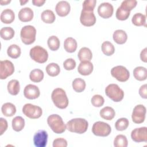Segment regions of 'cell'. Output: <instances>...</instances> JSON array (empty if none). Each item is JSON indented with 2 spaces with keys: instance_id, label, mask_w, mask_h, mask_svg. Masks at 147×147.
<instances>
[{
  "instance_id": "cell-9",
  "label": "cell",
  "mask_w": 147,
  "mask_h": 147,
  "mask_svg": "<svg viewBox=\"0 0 147 147\" xmlns=\"http://www.w3.org/2000/svg\"><path fill=\"white\" fill-rule=\"evenodd\" d=\"M111 74L112 76L121 82L127 81L130 76L129 71L122 65H117L113 67L111 70Z\"/></svg>"
},
{
  "instance_id": "cell-12",
  "label": "cell",
  "mask_w": 147,
  "mask_h": 147,
  "mask_svg": "<svg viewBox=\"0 0 147 147\" xmlns=\"http://www.w3.org/2000/svg\"><path fill=\"white\" fill-rule=\"evenodd\" d=\"M80 21L82 25L86 26H91L96 22V17L94 11L82 9L81 11Z\"/></svg>"
},
{
  "instance_id": "cell-26",
  "label": "cell",
  "mask_w": 147,
  "mask_h": 147,
  "mask_svg": "<svg viewBox=\"0 0 147 147\" xmlns=\"http://www.w3.org/2000/svg\"><path fill=\"white\" fill-rule=\"evenodd\" d=\"M64 48L67 52L72 53L77 48V42L74 38L68 37L64 42Z\"/></svg>"
},
{
  "instance_id": "cell-3",
  "label": "cell",
  "mask_w": 147,
  "mask_h": 147,
  "mask_svg": "<svg viewBox=\"0 0 147 147\" xmlns=\"http://www.w3.org/2000/svg\"><path fill=\"white\" fill-rule=\"evenodd\" d=\"M47 122L52 131L57 134L63 133L67 129L62 118L57 114L50 115L47 118Z\"/></svg>"
},
{
  "instance_id": "cell-25",
  "label": "cell",
  "mask_w": 147,
  "mask_h": 147,
  "mask_svg": "<svg viewBox=\"0 0 147 147\" xmlns=\"http://www.w3.org/2000/svg\"><path fill=\"white\" fill-rule=\"evenodd\" d=\"M99 114L100 117L106 120H111L115 115L114 110L109 106H106L102 109Z\"/></svg>"
},
{
  "instance_id": "cell-8",
  "label": "cell",
  "mask_w": 147,
  "mask_h": 147,
  "mask_svg": "<svg viewBox=\"0 0 147 147\" xmlns=\"http://www.w3.org/2000/svg\"><path fill=\"white\" fill-rule=\"evenodd\" d=\"M22 112L25 116L30 119L38 118L42 114V110L40 107L31 103L25 104L22 107Z\"/></svg>"
},
{
  "instance_id": "cell-44",
  "label": "cell",
  "mask_w": 147,
  "mask_h": 147,
  "mask_svg": "<svg viewBox=\"0 0 147 147\" xmlns=\"http://www.w3.org/2000/svg\"><path fill=\"white\" fill-rule=\"evenodd\" d=\"M63 67L64 69L68 71L74 69L76 67V61L72 58L66 59L63 63Z\"/></svg>"
},
{
  "instance_id": "cell-45",
  "label": "cell",
  "mask_w": 147,
  "mask_h": 147,
  "mask_svg": "<svg viewBox=\"0 0 147 147\" xmlns=\"http://www.w3.org/2000/svg\"><path fill=\"white\" fill-rule=\"evenodd\" d=\"M53 147H66L67 146V141L63 138H58L54 140L53 142Z\"/></svg>"
},
{
  "instance_id": "cell-29",
  "label": "cell",
  "mask_w": 147,
  "mask_h": 147,
  "mask_svg": "<svg viewBox=\"0 0 147 147\" xmlns=\"http://www.w3.org/2000/svg\"><path fill=\"white\" fill-rule=\"evenodd\" d=\"M41 18L43 22L47 24L53 23L56 18L54 13L51 10H44L41 14Z\"/></svg>"
},
{
  "instance_id": "cell-17",
  "label": "cell",
  "mask_w": 147,
  "mask_h": 147,
  "mask_svg": "<svg viewBox=\"0 0 147 147\" xmlns=\"http://www.w3.org/2000/svg\"><path fill=\"white\" fill-rule=\"evenodd\" d=\"M71 9L69 3L65 1H59L56 5L55 10L56 13L60 17H64L67 16Z\"/></svg>"
},
{
  "instance_id": "cell-48",
  "label": "cell",
  "mask_w": 147,
  "mask_h": 147,
  "mask_svg": "<svg viewBox=\"0 0 147 147\" xmlns=\"http://www.w3.org/2000/svg\"><path fill=\"white\" fill-rule=\"evenodd\" d=\"M140 58L142 61H144L145 63H146L147 61V48H145L141 52Z\"/></svg>"
},
{
  "instance_id": "cell-42",
  "label": "cell",
  "mask_w": 147,
  "mask_h": 147,
  "mask_svg": "<svg viewBox=\"0 0 147 147\" xmlns=\"http://www.w3.org/2000/svg\"><path fill=\"white\" fill-rule=\"evenodd\" d=\"M91 103L95 107H100L103 106L105 102L103 97L100 95H95L91 98Z\"/></svg>"
},
{
  "instance_id": "cell-16",
  "label": "cell",
  "mask_w": 147,
  "mask_h": 147,
  "mask_svg": "<svg viewBox=\"0 0 147 147\" xmlns=\"http://www.w3.org/2000/svg\"><path fill=\"white\" fill-rule=\"evenodd\" d=\"M40 94V90L37 86L33 84H28L24 90V96L29 99H34L37 98Z\"/></svg>"
},
{
  "instance_id": "cell-23",
  "label": "cell",
  "mask_w": 147,
  "mask_h": 147,
  "mask_svg": "<svg viewBox=\"0 0 147 147\" xmlns=\"http://www.w3.org/2000/svg\"><path fill=\"white\" fill-rule=\"evenodd\" d=\"M133 75L139 81L145 80L147 78V70L144 67H137L133 70Z\"/></svg>"
},
{
  "instance_id": "cell-14",
  "label": "cell",
  "mask_w": 147,
  "mask_h": 147,
  "mask_svg": "<svg viewBox=\"0 0 147 147\" xmlns=\"http://www.w3.org/2000/svg\"><path fill=\"white\" fill-rule=\"evenodd\" d=\"M48 133L45 130L37 131L33 137L34 145L36 147H45L47 144Z\"/></svg>"
},
{
  "instance_id": "cell-5",
  "label": "cell",
  "mask_w": 147,
  "mask_h": 147,
  "mask_svg": "<svg viewBox=\"0 0 147 147\" xmlns=\"http://www.w3.org/2000/svg\"><path fill=\"white\" fill-rule=\"evenodd\" d=\"M36 30L33 26L26 25L21 30L20 36L22 42L26 45H30L36 40Z\"/></svg>"
},
{
  "instance_id": "cell-18",
  "label": "cell",
  "mask_w": 147,
  "mask_h": 147,
  "mask_svg": "<svg viewBox=\"0 0 147 147\" xmlns=\"http://www.w3.org/2000/svg\"><path fill=\"white\" fill-rule=\"evenodd\" d=\"M93 68V64L90 61H83L79 64L78 68V71L82 75L87 76L92 73Z\"/></svg>"
},
{
  "instance_id": "cell-1",
  "label": "cell",
  "mask_w": 147,
  "mask_h": 147,
  "mask_svg": "<svg viewBox=\"0 0 147 147\" xmlns=\"http://www.w3.org/2000/svg\"><path fill=\"white\" fill-rule=\"evenodd\" d=\"M88 122L84 118H74L67 122L66 127L71 132L78 134L85 133L88 128Z\"/></svg>"
},
{
  "instance_id": "cell-2",
  "label": "cell",
  "mask_w": 147,
  "mask_h": 147,
  "mask_svg": "<svg viewBox=\"0 0 147 147\" xmlns=\"http://www.w3.org/2000/svg\"><path fill=\"white\" fill-rule=\"evenodd\" d=\"M51 98L54 105L60 109H65L68 105V99L65 91L61 88H56L52 92Z\"/></svg>"
},
{
  "instance_id": "cell-28",
  "label": "cell",
  "mask_w": 147,
  "mask_h": 147,
  "mask_svg": "<svg viewBox=\"0 0 147 147\" xmlns=\"http://www.w3.org/2000/svg\"><path fill=\"white\" fill-rule=\"evenodd\" d=\"M11 125L14 130L16 131H20L24 127L25 120L22 117L17 116L13 119Z\"/></svg>"
},
{
  "instance_id": "cell-39",
  "label": "cell",
  "mask_w": 147,
  "mask_h": 147,
  "mask_svg": "<svg viewBox=\"0 0 147 147\" xmlns=\"http://www.w3.org/2000/svg\"><path fill=\"white\" fill-rule=\"evenodd\" d=\"M129 124V120L126 118H121L118 119L115 123V129L118 131H122L124 130H126Z\"/></svg>"
},
{
  "instance_id": "cell-30",
  "label": "cell",
  "mask_w": 147,
  "mask_h": 147,
  "mask_svg": "<svg viewBox=\"0 0 147 147\" xmlns=\"http://www.w3.org/2000/svg\"><path fill=\"white\" fill-rule=\"evenodd\" d=\"M131 22L136 26H146V16L141 13H136L131 18Z\"/></svg>"
},
{
  "instance_id": "cell-13",
  "label": "cell",
  "mask_w": 147,
  "mask_h": 147,
  "mask_svg": "<svg viewBox=\"0 0 147 147\" xmlns=\"http://www.w3.org/2000/svg\"><path fill=\"white\" fill-rule=\"evenodd\" d=\"M131 139L136 142L147 141V127L136 128L131 133Z\"/></svg>"
},
{
  "instance_id": "cell-11",
  "label": "cell",
  "mask_w": 147,
  "mask_h": 147,
  "mask_svg": "<svg viewBox=\"0 0 147 147\" xmlns=\"http://www.w3.org/2000/svg\"><path fill=\"white\" fill-rule=\"evenodd\" d=\"M146 107L142 105H138L133 109L131 118L135 123H141L144 122L145 118Z\"/></svg>"
},
{
  "instance_id": "cell-7",
  "label": "cell",
  "mask_w": 147,
  "mask_h": 147,
  "mask_svg": "<svg viewBox=\"0 0 147 147\" xmlns=\"http://www.w3.org/2000/svg\"><path fill=\"white\" fill-rule=\"evenodd\" d=\"M111 131L110 126L108 123L102 121L95 122L92 127V133L96 136L106 137L110 134Z\"/></svg>"
},
{
  "instance_id": "cell-47",
  "label": "cell",
  "mask_w": 147,
  "mask_h": 147,
  "mask_svg": "<svg viewBox=\"0 0 147 147\" xmlns=\"http://www.w3.org/2000/svg\"><path fill=\"white\" fill-rule=\"evenodd\" d=\"M139 94L142 98H147V90L146 84L141 86V87L139 89Z\"/></svg>"
},
{
  "instance_id": "cell-21",
  "label": "cell",
  "mask_w": 147,
  "mask_h": 147,
  "mask_svg": "<svg viewBox=\"0 0 147 147\" xmlns=\"http://www.w3.org/2000/svg\"><path fill=\"white\" fill-rule=\"evenodd\" d=\"M114 41L118 44H123L126 42L127 39L126 33L121 29L116 30L113 35Z\"/></svg>"
},
{
  "instance_id": "cell-24",
  "label": "cell",
  "mask_w": 147,
  "mask_h": 147,
  "mask_svg": "<svg viewBox=\"0 0 147 147\" xmlns=\"http://www.w3.org/2000/svg\"><path fill=\"white\" fill-rule=\"evenodd\" d=\"M2 113L6 117H11L16 112V106L11 103L7 102L4 103L1 107Z\"/></svg>"
},
{
  "instance_id": "cell-33",
  "label": "cell",
  "mask_w": 147,
  "mask_h": 147,
  "mask_svg": "<svg viewBox=\"0 0 147 147\" xmlns=\"http://www.w3.org/2000/svg\"><path fill=\"white\" fill-rule=\"evenodd\" d=\"M21 48L16 44L10 45L7 50L8 56L13 59H17L20 57L21 55Z\"/></svg>"
},
{
  "instance_id": "cell-15",
  "label": "cell",
  "mask_w": 147,
  "mask_h": 147,
  "mask_svg": "<svg viewBox=\"0 0 147 147\" xmlns=\"http://www.w3.org/2000/svg\"><path fill=\"white\" fill-rule=\"evenodd\" d=\"M114 11L113 5L109 2H103L98 7V13L103 18H109L112 16Z\"/></svg>"
},
{
  "instance_id": "cell-41",
  "label": "cell",
  "mask_w": 147,
  "mask_h": 147,
  "mask_svg": "<svg viewBox=\"0 0 147 147\" xmlns=\"http://www.w3.org/2000/svg\"><path fill=\"white\" fill-rule=\"evenodd\" d=\"M130 14V11H126L123 9H122L121 7H118L117 11H116V18L119 20H121V21H123V20H126L128 18V17H129Z\"/></svg>"
},
{
  "instance_id": "cell-32",
  "label": "cell",
  "mask_w": 147,
  "mask_h": 147,
  "mask_svg": "<svg viewBox=\"0 0 147 147\" xmlns=\"http://www.w3.org/2000/svg\"><path fill=\"white\" fill-rule=\"evenodd\" d=\"M45 69L48 75L53 77L57 76L60 72L59 65L55 63H51L48 64Z\"/></svg>"
},
{
  "instance_id": "cell-6",
  "label": "cell",
  "mask_w": 147,
  "mask_h": 147,
  "mask_svg": "<svg viewBox=\"0 0 147 147\" xmlns=\"http://www.w3.org/2000/svg\"><path fill=\"white\" fill-rule=\"evenodd\" d=\"M29 55L32 60L38 63H44L47 61L48 58L47 51L39 45L31 48Z\"/></svg>"
},
{
  "instance_id": "cell-46",
  "label": "cell",
  "mask_w": 147,
  "mask_h": 147,
  "mask_svg": "<svg viewBox=\"0 0 147 147\" xmlns=\"http://www.w3.org/2000/svg\"><path fill=\"white\" fill-rule=\"evenodd\" d=\"M0 128H1V135H2L3 133L7 130V121L3 118H0Z\"/></svg>"
},
{
  "instance_id": "cell-22",
  "label": "cell",
  "mask_w": 147,
  "mask_h": 147,
  "mask_svg": "<svg viewBox=\"0 0 147 147\" xmlns=\"http://www.w3.org/2000/svg\"><path fill=\"white\" fill-rule=\"evenodd\" d=\"M78 56L80 61H90L92 57V53L89 48L83 47L79 50Z\"/></svg>"
},
{
  "instance_id": "cell-51",
  "label": "cell",
  "mask_w": 147,
  "mask_h": 147,
  "mask_svg": "<svg viewBox=\"0 0 147 147\" xmlns=\"http://www.w3.org/2000/svg\"><path fill=\"white\" fill-rule=\"evenodd\" d=\"M20 3H21V5H24L25 3L28 2V0H26V1H20Z\"/></svg>"
},
{
  "instance_id": "cell-43",
  "label": "cell",
  "mask_w": 147,
  "mask_h": 147,
  "mask_svg": "<svg viewBox=\"0 0 147 147\" xmlns=\"http://www.w3.org/2000/svg\"><path fill=\"white\" fill-rule=\"evenodd\" d=\"M96 3V0H85L83 2V9L94 11Z\"/></svg>"
},
{
  "instance_id": "cell-10",
  "label": "cell",
  "mask_w": 147,
  "mask_h": 147,
  "mask_svg": "<svg viewBox=\"0 0 147 147\" xmlns=\"http://www.w3.org/2000/svg\"><path fill=\"white\" fill-rule=\"evenodd\" d=\"M14 72L13 64L9 60H5L0 61V79H5L11 75Z\"/></svg>"
},
{
  "instance_id": "cell-27",
  "label": "cell",
  "mask_w": 147,
  "mask_h": 147,
  "mask_svg": "<svg viewBox=\"0 0 147 147\" xmlns=\"http://www.w3.org/2000/svg\"><path fill=\"white\" fill-rule=\"evenodd\" d=\"M8 92L12 95H16L20 92V86L19 82L16 79H13L9 82L7 84Z\"/></svg>"
},
{
  "instance_id": "cell-49",
  "label": "cell",
  "mask_w": 147,
  "mask_h": 147,
  "mask_svg": "<svg viewBox=\"0 0 147 147\" xmlns=\"http://www.w3.org/2000/svg\"><path fill=\"white\" fill-rule=\"evenodd\" d=\"M45 2V0H32V3L33 5L37 6H41Z\"/></svg>"
},
{
  "instance_id": "cell-34",
  "label": "cell",
  "mask_w": 147,
  "mask_h": 147,
  "mask_svg": "<svg viewBox=\"0 0 147 147\" xmlns=\"http://www.w3.org/2000/svg\"><path fill=\"white\" fill-rule=\"evenodd\" d=\"M0 34L2 38L5 40H9L14 37V30L11 27H3L0 30Z\"/></svg>"
},
{
  "instance_id": "cell-36",
  "label": "cell",
  "mask_w": 147,
  "mask_h": 147,
  "mask_svg": "<svg viewBox=\"0 0 147 147\" xmlns=\"http://www.w3.org/2000/svg\"><path fill=\"white\" fill-rule=\"evenodd\" d=\"M101 47L103 53L106 56H111L115 52V48L113 44L110 41H106L103 42Z\"/></svg>"
},
{
  "instance_id": "cell-31",
  "label": "cell",
  "mask_w": 147,
  "mask_h": 147,
  "mask_svg": "<svg viewBox=\"0 0 147 147\" xmlns=\"http://www.w3.org/2000/svg\"><path fill=\"white\" fill-rule=\"evenodd\" d=\"M29 78L33 82H40L44 78V72L40 69H34L30 72Z\"/></svg>"
},
{
  "instance_id": "cell-35",
  "label": "cell",
  "mask_w": 147,
  "mask_h": 147,
  "mask_svg": "<svg viewBox=\"0 0 147 147\" xmlns=\"http://www.w3.org/2000/svg\"><path fill=\"white\" fill-rule=\"evenodd\" d=\"M72 88L77 92H81L86 88V82L81 78H76L72 82Z\"/></svg>"
},
{
  "instance_id": "cell-50",
  "label": "cell",
  "mask_w": 147,
  "mask_h": 147,
  "mask_svg": "<svg viewBox=\"0 0 147 147\" xmlns=\"http://www.w3.org/2000/svg\"><path fill=\"white\" fill-rule=\"evenodd\" d=\"M11 2V1L10 0H7V1H1V2H0V3H1V5H7V4H8L9 3H10Z\"/></svg>"
},
{
  "instance_id": "cell-40",
  "label": "cell",
  "mask_w": 147,
  "mask_h": 147,
  "mask_svg": "<svg viewBox=\"0 0 147 147\" xmlns=\"http://www.w3.org/2000/svg\"><path fill=\"white\" fill-rule=\"evenodd\" d=\"M137 3V2L136 0H125L122 1L119 7L126 11H130L136 6Z\"/></svg>"
},
{
  "instance_id": "cell-38",
  "label": "cell",
  "mask_w": 147,
  "mask_h": 147,
  "mask_svg": "<svg viewBox=\"0 0 147 147\" xmlns=\"http://www.w3.org/2000/svg\"><path fill=\"white\" fill-rule=\"evenodd\" d=\"M128 141L125 136L123 134L117 135L114 140V145L115 147H126Z\"/></svg>"
},
{
  "instance_id": "cell-19",
  "label": "cell",
  "mask_w": 147,
  "mask_h": 147,
  "mask_svg": "<svg viewBox=\"0 0 147 147\" xmlns=\"http://www.w3.org/2000/svg\"><path fill=\"white\" fill-rule=\"evenodd\" d=\"M33 11L30 7H24L21 9L18 12V18L22 22H28L33 18Z\"/></svg>"
},
{
  "instance_id": "cell-37",
  "label": "cell",
  "mask_w": 147,
  "mask_h": 147,
  "mask_svg": "<svg viewBox=\"0 0 147 147\" xmlns=\"http://www.w3.org/2000/svg\"><path fill=\"white\" fill-rule=\"evenodd\" d=\"M47 44L49 48L51 51H57L60 47V41L56 36H52L49 37L47 41Z\"/></svg>"
},
{
  "instance_id": "cell-20",
  "label": "cell",
  "mask_w": 147,
  "mask_h": 147,
  "mask_svg": "<svg viewBox=\"0 0 147 147\" xmlns=\"http://www.w3.org/2000/svg\"><path fill=\"white\" fill-rule=\"evenodd\" d=\"M1 21L5 24H11L15 18V14L14 11L10 9H6L2 11L1 14Z\"/></svg>"
},
{
  "instance_id": "cell-4",
  "label": "cell",
  "mask_w": 147,
  "mask_h": 147,
  "mask_svg": "<svg viewBox=\"0 0 147 147\" xmlns=\"http://www.w3.org/2000/svg\"><path fill=\"white\" fill-rule=\"evenodd\" d=\"M106 95L113 101H121L124 96L123 91L116 84H110L105 88Z\"/></svg>"
}]
</instances>
